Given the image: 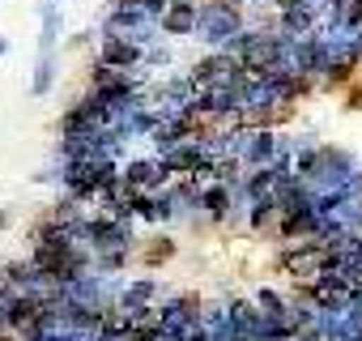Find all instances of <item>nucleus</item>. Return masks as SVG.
I'll use <instances>...</instances> for the list:
<instances>
[{"instance_id":"obj_2","label":"nucleus","mask_w":362,"mask_h":341,"mask_svg":"<svg viewBox=\"0 0 362 341\" xmlns=\"http://www.w3.org/2000/svg\"><path fill=\"white\" fill-rule=\"evenodd\" d=\"M136 60H141V43L136 39H128V35H107L103 39V64H111V69H136Z\"/></svg>"},{"instance_id":"obj_4","label":"nucleus","mask_w":362,"mask_h":341,"mask_svg":"<svg viewBox=\"0 0 362 341\" xmlns=\"http://www.w3.org/2000/svg\"><path fill=\"white\" fill-rule=\"evenodd\" d=\"M273 158H277V137H273L269 128H256V132H247L243 162H252V166H273Z\"/></svg>"},{"instance_id":"obj_8","label":"nucleus","mask_w":362,"mask_h":341,"mask_svg":"<svg viewBox=\"0 0 362 341\" xmlns=\"http://www.w3.org/2000/svg\"><path fill=\"white\" fill-rule=\"evenodd\" d=\"M170 252H175V243H170V239H158V243L145 248V265H158V260H166Z\"/></svg>"},{"instance_id":"obj_9","label":"nucleus","mask_w":362,"mask_h":341,"mask_svg":"<svg viewBox=\"0 0 362 341\" xmlns=\"http://www.w3.org/2000/svg\"><path fill=\"white\" fill-rule=\"evenodd\" d=\"M5 226H9V214H5V209H0V231H5Z\"/></svg>"},{"instance_id":"obj_6","label":"nucleus","mask_w":362,"mask_h":341,"mask_svg":"<svg viewBox=\"0 0 362 341\" xmlns=\"http://www.w3.org/2000/svg\"><path fill=\"white\" fill-rule=\"evenodd\" d=\"M56 35H60V13L56 9H43V39H39V52L43 56L56 52Z\"/></svg>"},{"instance_id":"obj_7","label":"nucleus","mask_w":362,"mask_h":341,"mask_svg":"<svg viewBox=\"0 0 362 341\" xmlns=\"http://www.w3.org/2000/svg\"><path fill=\"white\" fill-rule=\"evenodd\" d=\"M52 77H56V60L43 56V60H39V73H35V94H47V90H52Z\"/></svg>"},{"instance_id":"obj_3","label":"nucleus","mask_w":362,"mask_h":341,"mask_svg":"<svg viewBox=\"0 0 362 341\" xmlns=\"http://www.w3.org/2000/svg\"><path fill=\"white\" fill-rule=\"evenodd\" d=\"M197 22H201L197 0H175V5L162 13V30L166 35H188V30H197Z\"/></svg>"},{"instance_id":"obj_5","label":"nucleus","mask_w":362,"mask_h":341,"mask_svg":"<svg viewBox=\"0 0 362 341\" xmlns=\"http://www.w3.org/2000/svg\"><path fill=\"white\" fill-rule=\"evenodd\" d=\"M230 201H235V184H226V180H218V184H209V188L201 192V205H205L214 218H226Z\"/></svg>"},{"instance_id":"obj_1","label":"nucleus","mask_w":362,"mask_h":341,"mask_svg":"<svg viewBox=\"0 0 362 341\" xmlns=\"http://www.w3.org/2000/svg\"><path fill=\"white\" fill-rule=\"evenodd\" d=\"M201 39L209 43H230L239 35V9H235V0H218V5L201 9V22H197Z\"/></svg>"},{"instance_id":"obj_10","label":"nucleus","mask_w":362,"mask_h":341,"mask_svg":"<svg viewBox=\"0 0 362 341\" xmlns=\"http://www.w3.org/2000/svg\"><path fill=\"white\" fill-rule=\"evenodd\" d=\"M5 52H9V39H0V56H5Z\"/></svg>"}]
</instances>
